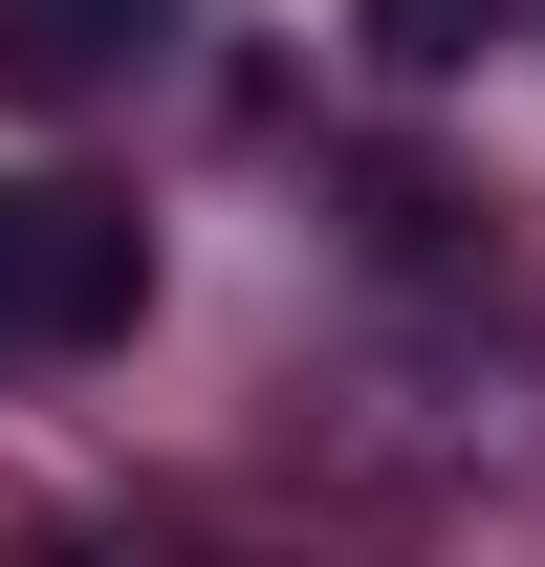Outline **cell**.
<instances>
[{
  "instance_id": "obj_1",
  "label": "cell",
  "mask_w": 545,
  "mask_h": 567,
  "mask_svg": "<svg viewBox=\"0 0 545 567\" xmlns=\"http://www.w3.org/2000/svg\"><path fill=\"white\" fill-rule=\"evenodd\" d=\"M132 306H153V240L110 197H44V218H22V328H44V350H110Z\"/></svg>"
},
{
  "instance_id": "obj_4",
  "label": "cell",
  "mask_w": 545,
  "mask_h": 567,
  "mask_svg": "<svg viewBox=\"0 0 545 567\" xmlns=\"http://www.w3.org/2000/svg\"><path fill=\"white\" fill-rule=\"evenodd\" d=\"M22 218H44V197H0V328H22Z\"/></svg>"
},
{
  "instance_id": "obj_3",
  "label": "cell",
  "mask_w": 545,
  "mask_h": 567,
  "mask_svg": "<svg viewBox=\"0 0 545 567\" xmlns=\"http://www.w3.org/2000/svg\"><path fill=\"white\" fill-rule=\"evenodd\" d=\"M502 0H371V66H480Z\"/></svg>"
},
{
  "instance_id": "obj_2",
  "label": "cell",
  "mask_w": 545,
  "mask_h": 567,
  "mask_svg": "<svg viewBox=\"0 0 545 567\" xmlns=\"http://www.w3.org/2000/svg\"><path fill=\"white\" fill-rule=\"evenodd\" d=\"M153 22H175V0H0V66H22V87H110Z\"/></svg>"
}]
</instances>
